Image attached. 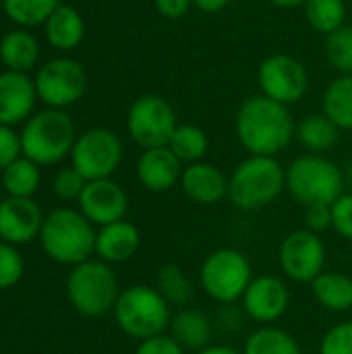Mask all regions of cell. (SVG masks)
Wrapping results in <instances>:
<instances>
[{
	"mask_svg": "<svg viewBox=\"0 0 352 354\" xmlns=\"http://www.w3.org/2000/svg\"><path fill=\"white\" fill-rule=\"evenodd\" d=\"M234 133L249 156L282 153L297 135V124L288 106L266 95L247 97L234 116Z\"/></svg>",
	"mask_w": 352,
	"mask_h": 354,
	"instance_id": "cell-1",
	"label": "cell"
},
{
	"mask_svg": "<svg viewBox=\"0 0 352 354\" xmlns=\"http://www.w3.org/2000/svg\"><path fill=\"white\" fill-rule=\"evenodd\" d=\"M286 191V168L270 156H247L228 176V201L241 212H259Z\"/></svg>",
	"mask_w": 352,
	"mask_h": 354,
	"instance_id": "cell-2",
	"label": "cell"
},
{
	"mask_svg": "<svg viewBox=\"0 0 352 354\" xmlns=\"http://www.w3.org/2000/svg\"><path fill=\"white\" fill-rule=\"evenodd\" d=\"M95 234L98 230L79 209L58 207L46 216L39 243L52 261L75 268L95 253Z\"/></svg>",
	"mask_w": 352,
	"mask_h": 354,
	"instance_id": "cell-3",
	"label": "cell"
},
{
	"mask_svg": "<svg viewBox=\"0 0 352 354\" xmlns=\"http://www.w3.org/2000/svg\"><path fill=\"white\" fill-rule=\"evenodd\" d=\"M344 189V170L322 153L299 156L286 166V191L303 207L334 205Z\"/></svg>",
	"mask_w": 352,
	"mask_h": 354,
	"instance_id": "cell-4",
	"label": "cell"
},
{
	"mask_svg": "<svg viewBox=\"0 0 352 354\" xmlns=\"http://www.w3.org/2000/svg\"><path fill=\"white\" fill-rule=\"evenodd\" d=\"M112 313L120 332L137 342L166 334L174 315L168 301L149 284H133L120 290Z\"/></svg>",
	"mask_w": 352,
	"mask_h": 354,
	"instance_id": "cell-5",
	"label": "cell"
},
{
	"mask_svg": "<svg viewBox=\"0 0 352 354\" xmlns=\"http://www.w3.org/2000/svg\"><path fill=\"white\" fill-rule=\"evenodd\" d=\"M21 153L37 166H52L71 156L77 141L75 124L64 110L48 108L33 114L21 131Z\"/></svg>",
	"mask_w": 352,
	"mask_h": 354,
	"instance_id": "cell-6",
	"label": "cell"
},
{
	"mask_svg": "<svg viewBox=\"0 0 352 354\" xmlns=\"http://www.w3.org/2000/svg\"><path fill=\"white\" fill-rule=\"evenodd\" d=\"M120 286L110 263L87 259L75 266L66 278L68 303L85 317H100L114 311Z\"/></svg>",
	"mask_w": 352,
	"mask_h": 354,
	"instance_id": "cell-7",
	"label": "cell"
},
{
	"mask_svg": "<svg viewBox=\"0 0 352 354\" xmlns=\"http://www.w3.org/2000/svg\"><path fill=\"white\" fill-rule=\"evenodd\" d=\"M253 278L255 276L249 257L232 247L212 251L199 270L201 290L220 305H234L241 301Z\"/></svg>",
	"mask_w": 352,
	"mask_h": 354,
	"instance_id": "cell-8",
	"label": "cell"
},
{
	"mask_svg": "<svg viewBox=\"0 0 352 354\" xmlns=\"http://www.w3.org/2000/svg\"><path fill=\"white\" fill-rule=\"evenodd\" d=\"M176 127L178 120L172 104L158 93L139 95L127 112L129 137L141 149L168 145Z\"/></svg>",
	"mask_w": 352,
	"mask_h": 354,
	"instance_id": "cell-9",
	"label": "cell"
},
{
	"mask_svg": "<svg viewBox=\"0 0 352 354\" xmlns=\"http://www.w3.org/2000/svg\"><path fill=\"white\" fill-rule=\"evenodd\" d=\"M122 162V143L110 129H89L81 133L71 151V166L85 180L112 178Z\"/></svg>",
	"mask_w": 352,
	"mask_h": 354,
	"instance_id": "cell-10",
	"label": "cell"
},
{
	"mask_svg": "<svg viewBox=\"0 0 352 354\" xmlns=\"http://www.w3.org/2000/svg\"><path fill=\"white\" fill-rule=\"evenodd\" d=\"M328 251L319 234L299 228L288 232L278 247V263L284 278L311 284L322 272H326Z\"/></svg>",
	"mask_w": 352,
	"mask_h": 354,
	"instance_id": "cell-11",
	"label": "cell"
},
{
	"mask_svg": "<svg viewBox=\"0 0 352 354\" xmlns=\"http://www.w3.org/2000/svg\"><path fill=\"white\" fill-rule=\"evenodd\" d=\"M257 85L261 95L290 106L305 97L309 73L305 64L290 54H270L257 66Z\"/></svg>",
	"mask_w": 352,
	"mask_h": 354,
	"instance_id": "cell-12",
	"label": "cell"
},
{
	"mask_svg": "<svg viewBox=\"0 0 352 354\" xmlns=\"http://www.w3.org/2000/svg\"><path fill=\"white\" fill-rule=\"evenodd\" d=\"M37 97L50 108H66L79 102L87 89V75L73 58H54L46 62L35 79Z\"/></svg>",
	"mask_w": 352,
	"mask_h": 354,
	"instance_id": "cell-13",
	"label": "cell"
},
{
	"mask_svg": "<svg viewBox=\"0 0 352 354\" xmlns=\"http://www.w3.org/2000/svg\"><path fill=\"white\" fill-rule=\"evenodd\" d=\"M288 303L290 292L286 282L280 276L266 274L251 280L241 299V309L251 322L259 326H274L286 313Z\"/></svg>",
	"mask_w": 352,
	"mask_h": 354,
	"instance_id": "cell-14",
	"label": "cell"
},
{
	"mask_svg": "<svg viewBox=\"0 0 352 354\" xmlns=\"http://www.w3.org/2000/svg\"><path fill=\"white\" fill-rule=\"evenodd\" d=\"M77 203L79 212L98 228L124 220L129 209L127 191L112 178L87 180Z\"/></svg>",
	"mask_w": 352,
	"mask_h": 354,
	"instance_id": "cell-15",
	"label": "cell"
},
{
	"mask_svg": "<svg viewBox=\"0 0 352 354\" xmlns=\"http://www.w3.org/2000/svg\"><path fill=\"white\" fill-rule=\"evenodd\" d=\"M41 207L31 197H6L0 201V239L10 245H23L39 239L44 226Z\"/></svg>",
	"mask_w": 352,
	"mask_h": 354,
	"instance_id": "cell-16",
	"label": "cell"
},
{
	"mask_svg": "<svg viewBox=\"0 0 352 354\" xmlns=\"http://www.w3.org/2000/svg\"><path fill=\"white\" fill-rule=\"evenodd\" d=\"M183 170L185 164L170 151L168 145L143 149L135 166L137 180L151 193H166L176 187L180 183Z\"/></svg>",
	"mask_w": 352,
	"mask_h": 354,
	"instance_id": "cell-17",
	"label": "cell"
},
{
	"mask_svg": "<svg viewBox=\"0 0 352 354\" xmlns=\"http://www.w3.org/2000/svg\"><path fill=\"white\" fill-rule=\"evenodd\" d=\"M178 187L187 199L199 205H216L228 199V176L210 162L185 166Z\"/></svg>",
	"mask_w": 352,
	"mask_h": 354,
	"instance_id": "cell-18",
	"label": "cell"
},
{
	"mask_svg": "<svg viewBox=\"0 0 352 354\" xmlns=\"http://www.w3.org/2000/svg\"><path fill=\"white\" fill-rule=\"evenodd\" d=\"M35 83L25 73H0V124L12 127L23 122L35 104Z\"/></svg>",
	"mask_w": 352,
	"mask_h": 354,
	"instance_id": "cell-19",
	"label": "cell"
},
{
	"mask_svg": "<svg viewBox=\"0 0 352 354\" xmlns=\"http://www.w3.org/2000/svg\"><path fill=\"white\" fill-rule=\"evenodd\" d=\"M141 245V232L135 224L120 220L102 226L95 234V255L106 263H122L135 257Z\"/></svg>",
	"mask_w": 352,
	"mask_h": 354,
	"instance_id": "cell-20",
	"label": "cell"
},
{
	"mask_svg": "<svg viewBox=\"0 0 352 354\" xmlns=\"http://www.w3.org/2000/svg\"><path fill=\"white\" fill-rule=\"evenodd\" d=\"M168 334L185 348L191 353H197L205 346L212 344V336H214V328H212V319L201 313L199 309H178L172 315Z\"/></svg>",
	"mask_w": 352,
	"mask_h": 354,
	"instance_id": "cell-21",
	"label": "cell"
},
{
	"mask_svg": "<svg viewBox=\"0 0 352 354\" xmlns=\"http://www.w3.org/2000/svg\"><path fill=\"white\" fill-rule=\"evenodd\" d=\"M44 27H46V37L50 46L60 52L75 50L85 35V23L79 10L68 4H60L44 23Z\"/></svg>",
	"mask_w": 352,
	"mask_h": 354,
	"instance_id": "cell-22",
	"label": "cell"
},
{
	"mask_svg": "<svg viewBox=\"0 0 352 354\" xmlns=\"http://www.w3.org/2000/svg\"><path fill=\"white\" fill-rule=\"evenodd\" d=\"M313 299L330 313H346L352 309V278L342 272L326 270L311 284Z\"/></svg>",
	"mask_w": 352,
	"mask_h": 354,
	"instance_id": "cell-23",
	"label": "cell"
},
{
	"mask_svg": "<svg viewBox=\"0 0 352 354\" xmlns=\"http://www.w3.org/2000/svg\"><path fill=\"white\" fill-rule=\"evenodd\" d=\"M39 56L37 39L23 29L8 31L0 41V60L8 71L15 73H29Z\"/></svg>",
	"mask_w": 352,
	"mask_h": 354,
	"instance_id": "cell-24",
	"label": "cell"
},
{
	"mask_svg": "<svg viewBox=\"0 0 352 354\" xmlns=\"http://www.w3.org/2000/svg\"><path fill=\"white\" fill-rule=\"evenodd\" d=\"M340 129L322 112V114H309L297 124V139L307 149V153H326L330 151L338 141Z\"/></svg>",
	"mask_w": 352,
	"mask_h": 354,
	"instance_id": "cell-25",
	"label": "cell"
},
{
	"mask_svg": "<svg viewBox=\"0 0 352 354\" xmlns=\"http://www.w3.org/2000/svg\"><path fill=\"white\" fill-rule=\"evenodd\" d=\"M243 354H303L297 338L278 326H259L245 340Z\"/></svg>",
	"mask_w": 352,
	"mask_h": 354,
	"instance_id": "cell-26",
	"label": "cell"
},
{
	"mask_svg": "<svg viewBox=\"0 0 352 354\" xmlns=\"http://www.w3.org/2000/svg\"><path fill=\"white\" fill-rule=\"evenodd\" d=\"M322 108L340 131H352V75H340L326 87Z\"/></svg>",
	"mask_w": 352,
	"mask_h": 354,
	"instance_id": "cell-27",
	"label": "cell"
},
{
	"mask_svg": "<svg viewBox=\"0 0 352 354\" xmlns=\"http://www.w3.org/2000/svg\"><path fill=\"white\" fill-rule=\"evenodd\" d=\"M154 286L168 301V305L170 307H176V309H185L193 301V295H195L193 282L183 272V268L176 266V263L162 266L158 270V276H156V284Z\"/></svg>",
	"mask_w": 352,
	"mask_h": 354,
	"instance_id": "cell-28",
	"label": "cell"
},
{
	"mask_svg": "<svg viewBox=\"0 0 352 354\" xmlns=\"http://www.w3.org/2000/svg\"><path fill=\"white\" fill-rule=\"evenodd\" d=\"M168 147L185 166H189L203 162L210 149V139L205 131L197 124H178L168 141Z\"/></svg>",
	"mask_w": 352,
	"mask_h": 354,
	"instance_id": "cell-29",
	"label": "cell"
},
{
	"mask_svg": "<svg viewBox=\"0 0 352 354\" xmlns=\"http://www.w3.org/2000/svg\"><path fill=\"white\" fill-rule=\"evenodd\" d=\"M39 166L25 156L2 170V187L8 197H33L39 189Z\"/></svg>",
	"mask_w": 352,
	"mask_h": 354,
	"instance_id": "cell-30",
	"label": "cell"
},
{
	"mask_svg": "<svg viewBox=\"0 0 352 354\" xmlns=\"http://www.w3.org/2000/svg\"><path fill=\"white\" fill-rule=\"evenodd\" d=\"M309 27L317 33L330 35L346 25V2L344 0H307L303 4Z\"/></svg>",
	"mask_w": 352,
	"mask_h": 354,
	"instance_id": "cell-31",
	"label": "cell"
},
{
	"mask_svg": "<svg viewBox=\"0 0 352 354\" xmlns=\"http://www.w3.org/2000/svg\"><path fill=\"white\" fill-rule=\"evenodd\" d=\"M58 6L60 0H2L4 15L21 27L44 25Z\"/></svg>",
	"mask_w": 352,
	"mask_h": 354,
	"instance_id": "cell-32",
	"label": "cell"
},
{
	"mask_svg": "<svg viewBox=\"0 0 352 354\" xmlns=\"http://www.w3.org/2000/svg\"><path fill=\"white\" fill-rule=\"evenodd\" d=\"M326 60L340 75H352V25L326 35Z\"/></svg>",
	"mask_w": 352,
	"mask_h": 354,
	"instance_id": "cell-33",
	"label": "cell"
},
{
	"mask_svg": "<svg viewBox=\"0 0 352 354\" xmlns=\"http://www.w3.org/2000/svg\"><path fill=\"white\" fill-rule=\"evenodd\" d=\"M23 257L15 245L0 241V290L12 288L23 278Z\"/></svg>",
	"mask_w": 352,
	"mask_h": 354,
	"instance_id": "cell-34",
	"label": "cell"
},
{
	"mask_svg": "<svg viewBox=\"0 0 352 354\" xmlns=\"http://www.w3.org/2000/svg\"><path fill=\"white\" fill-rule=\"evenodd\" d=\"M85 185H87V180L73 166H68V168H62L60 172H56V176L52 180V191L62 201H79Z\"/></svg>",
	"mask_w": 352,
	"mask_h": 354,
	"instance_id": "cell-35",
	"label": "cell"
},
{
	"mask_svg": "<svg viewBox=\"0 0 352 354\" xmlns=\"http://www.w3.org/2000/svg\"><path fill=\"white\" fill-rule=\"evenodd\" d=\"M319 354H352V319L332 326L324 334Z\"/></svg>",
	"mask_w": 352,
	"mask_h": 354,
	"instance_id": "cell-36",
	"label": "cell"
},
{
	"mask_svg": "<svg viewBox=\"0 0 352 354\" xmlns=\"http://www.w3.org/2000/svg\"><path fill=\"white\" fill-rule=\"evenodd\" d=\"M332 228L338 236L352 243V191L338 197L332 205Z\"/></svg>",
	"mask_w": 352,
	"mask_h": 354,
	"instance_id": "cell-37",
	"label": "cell"
},
{
	"mask_svg": "<svg viewBox=\"0 0 352 354\" xmlns=\"http://www.w3.org/2000/svg\"><path fill=\"white\" fill-rule=\"evenodd\" d=\"M187 351L166 332L147 340H141L135 348V354H185Z\"/></svg>",
	"mask_w": 352,
	"mask_h": 354,
	"instance_id": "cell-38",
	"label": "cell"
},
{
	"mask_svg": "<svg viewBox=\"0 0 352 354\" xmlns=\"http://www.w3.org/2000/svg\"><path fill=\"white\" fill-rule=\"evenodd\" d=\"M21 158V137L10 129L0 124V172Z\"/></svg>",
	"mask_w": 352,
	"mask_h": 354,
	"instance_id": "cell-39",
	"label": "cell"
},
{
	"mask_svg": "<svg viewBox=\"0 0 352 354\" xmlns=\"http://www.w3.org/2000/svg\"><path fill=\"white\" fill-rule=\"evenodd\" d=\"M305 228L322 234L332 228V205H311L305 207Z\"/></svg>",
	"mask_w": 352,
	"mask_h": 354,
	"instance_id": "cell-40",
	"label": "cell"
},
{
	"mask_svg": "<svg viewBox=\"0 0 352 354\" xmlns=\"http://www.w3.org/2000/svg\"><path fill=\"white\" fill-rule=\"evenodd\" d=\"M154 2H156V10L160 12V17L170 19V21L183 19L193 6V0H154Z\"/></svg>",
	"mask_w": 352,
	"mask_h": 354,
	"instance_id": "cell-41",
	"label": "cell"
},
{
	"mask_svg": "<svg viewBox=\"0 0 352 354\" xmlns=\"http://www.w3.org/2000/svg\"><path fill=\"white\" fill-rule=\"evenodd\" d=\"M230 0H193V6L201 12H220Z\"/></svg>",
	"mask_w": 352,
	"mask_h": 354,
	"instance_id": "cell-42",
	"label": "cell"
},
{
	"mask_svg": "<svg viewBox=\"0 0 352 354\" xmlns=\"http://www.w3.org/2000/svg\"><path fill=\"white\" fill-rule=\"evenodd\" d=\"M195 354H243L239 348L230 346V344H210L201 351H197Z\"/></svg>",
	"mask_w": 352,
	"mask_h": 354,
	"instance_id": "cell-43",
	"label": "cell"
},
{
	"mask_svg": "<svg viewBox=\"0 0 352 354\" xmlns=\"http://www.w3.org/2000/svg\"><path fill=\"white\" fill-rule=\"evenodd\" d=\"M270 4H274V6H278V8H299V6H303L307 0H268Z\"/></svg>",
	"mask_w": 352,
	"mask_h": 354,
	"instance_id": "cell-44",
	"label": "cell"
},
{
	"mask_svg": "<svg viewBox=\"0 0 352 354\" xmlns=\"http://www.w3.org/2000/svg\"><path fill=\"white\" fill-rule=\"evenodd\" d=\"M344 178H346V187H351V191H352V156H351V160H349V164H346Z\"/></svg>",
	"mask_w": 352,
	"mask_h": 354,
	"instance_id": "cell-45",
	"label": "cell"
}]
</instances>
